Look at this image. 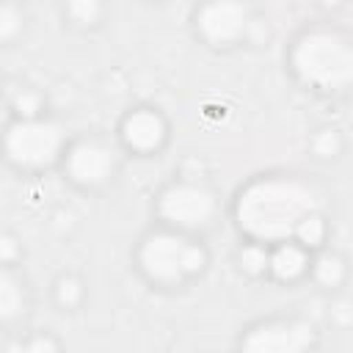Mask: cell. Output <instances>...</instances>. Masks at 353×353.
<instances>
[{"label": "cell", "instance_id": "6", "mask_svg": "<svg viewBox=\"0 0 353 353\" xmlns=\"http://www.w3.org/2000/svg\"><path fill=\"white\" fill-rule=\"evenodd\" d=\"M312 328L301 320H265L245 331L240 353H309Z\"/></svg>", "mask_w": 353, "mask_h": 353}, {"label": "cell", "instance_id": "7", "mask_svg": "<svg viewBox=\"0 0 353 353\" xmlns=\"http://www.w3.org/2000/svg\"><path fill=\"white\" fill-rule=\"evenodd\" d=\"M116 163H119V154L113 146L102 141H77L74 146H69L63 165H66V174L77 185L97 188L113 176Z\"/></svg>", "mask_w": 353, "mask_h": 353}, {"label": "cell", "instance_id": "16", "mask_svg": "<svg viewBox=\"0 0 353 353\" xmlns=\"http://www.w3.org/2000/svg\"><path fill=\"white\" fill-rule=\"evenodd\" d=\"M25 353H55V345H52L50 336H36V339L28 345Z\"/></svg>", "mask_w": 353, "mask_h": 353}, {"label": "cell", "instance_id": "3", "mask_svg": "<svg viewBox=\"0 0 353 353\" xmlns=\"http://www.w3.org/2000/svg\"><path fill=\"white\" fill-rule=\"evenodd\" d=\"M138 265L146 279L157 284H179L204 268V248L185 232L165 226L143 237L138 248Z\"/></svg>", "mask_w": 353, "mask_h": 353}, {"label": "cell", "instance_id": "13", "mask_svg": "<svg viewBox=\"0 0 353 353\" xmlns=\"http://www.w3.org/2000/svg\"><path fill=\"white\" fill-rule=\"evenodd\" d=\"M312 270H314V276H317L323 284H334V281L342 276V262H339V256H334V254H323V256L312 265Z\"/></svg>", "mask_w": 353, "mask_h": 353}, {"label": "cell", "instance_id": "12", "mask_svg": "<svg viewBox=\"0 0 353 353\" xmlns=\"http://www.w3.org/2000/svg\"><path fill=\"white\" fill-rule=\"evenodd\" d=\"M323 237H325V223H323V218L317 212V215H312L309 221L301 223V229L295 234V243H301L303 248H314V245L323 243Z\"/></svg>", "mask_w": 353, "mask_h": 353}, {"label": "cell", "instance_id": "2", "mask_svg": "<svg viewBox=\"0 0 353 353\" xmlns=\"http://www.w3.org/2000/svg\"><path fill=\"white\" fill-rule=\"evenodd\" d=\"M290 63L309 88L342 91L353 85V41L339 30H306L295 41Z\"/></svg>", "mask_w": 353, "mask_h": 353}, {"label": "cell", "instance_id": "15", "mask_svg": "<svg viewBox=\"0 0 353 353\" xmlns=\"http://www.w3.org/2000/svg\"><path fill=\"white\" fill-rule=\"evenodd\" d=\"M74 295H77V284L72 281V279H63L61 284H58V298H61V303H74Z\"/></svg>", "mask_w": 353, "mask_h": 353}, {"label": "cell", "instance_id": "14", "mask_svg": "<svg viewBox=\"0 0 353 353\" xmlns=\"http://www.w3.org/2000/svg\"><path fill=\"white\" fill-rule=\"evenodd\" d=\"M17 30V11L11 6L0 8V36H11Z\"/></svg>", "mask_w": 353, "mask_h": 353}, {"label": "cell", "instance_id": "5", "mask_svg": "<svg viewBox=\"0 0 353 353\" xmlns=\"http://www.w3.org/2000/svg\"><path fill=\"white\" fill-rule=\"evenodd\" d=\"M157 215L168 229L193 232L204 229L215 215V196L196 182H174L157 199Z\"/></svg>", "mask_w": 353, "mask_h": 353}, {"label": "cell", "instance_id": "1", "mask_svg": "<svg viewBox=\"0 0 353 353\" xmlns=\"http://www.w3.org/2000/svg\"><path fill=\"white\" fill-rule=\"evenodd\" d=\"M320 199L314 188L292 176H262L248 182L234 201L240 232L259 245L295 240L303 221L317 215Z\"/></svg>", "mask_w": 353, "mask_h": 353}, {"label": "cell", "instance_id": "11", "mask_svg": "<svg viewBox=\"0 0 353 353\" xmlns=\"http://www.w3.org/2000/svg\"><path fill=\"white\" fill-rule=\"evenodd\" d=\"M22 312V290L11 279V273H3L0 279V314L3 320H11Z\"/></svg>", "mask_w": 353, "mask_h": 353}, {"label": "cell", "instance_id": "8", "mask_svg": "<svg viewBox=\"0 0 353 353\" xmlns=\"http://www.w3.org/2000/svg\"><path fill=\"white\" fill-rule=\"evenodd\" d=\"M199 33L212 44H232L248 28V8L240 3H210L196 14Z\"/></svg>", "mask_w": 353, "mask_h": 353}, {"label": "cell", "instance_id": "4", "mask_svg": "<svg viewBox=\"0 0 353 353\" xmlns=\"http://www.w3.org/2000/svg\"><path fill=\"white\" fill-rule=\"evenodd\" d=\"M63 146V135L61 127L55 121L30 116V119H19L8 127L6 132V152L17 165L25 168H41L50 165L58 152Z\"/></svg>", "mask_w": 353, "mask_h": 353}, {"label": "cell", "instance_id": "17", "mask_svg": "<svg viewBox=\"0 0 353 353\" xmlns=\"http://www.w3.org/2000/svg\"><path fill=\"white\" fill-rule=\"evenodd\" d=\"M97 11H99V8H97L94 3H88V6H77V3H74V6H69V14H74V17L80 14V22H91Z\"/></svg>", "mask_w": 353, "mask_h": 353}, {"label": "cell", "instance_id": "9", "mask_svg": "<svg viewBox=\"0 0 353 353\" xmlns=\"http://www.w3.org/2000/svg\"><path fill=\"white\" fill-rule=\"evenodd\" d=\"M121 141L132 152H143V154L157 152L165 141L163 116L157 110H149V108H138V110L127 113L121 121Z\"/></svg>", "mask_w": 353, "mask_h": 353}, {"label": "cell", "instance_id": "10", "mask_svg": "<svg viewBox=\"0 0 353 353\" xmlns=\"http://www.w3.org/2000/svg\"><path fill=\"white\" fill-rule=\"evenodd\" d=\"M312 259H309V248H303L295 240L279 243L268 251V273L279 281H295L309 270Z\"/></svg>", "mask_w": 353, "mask_h": 353}]
</instances>
